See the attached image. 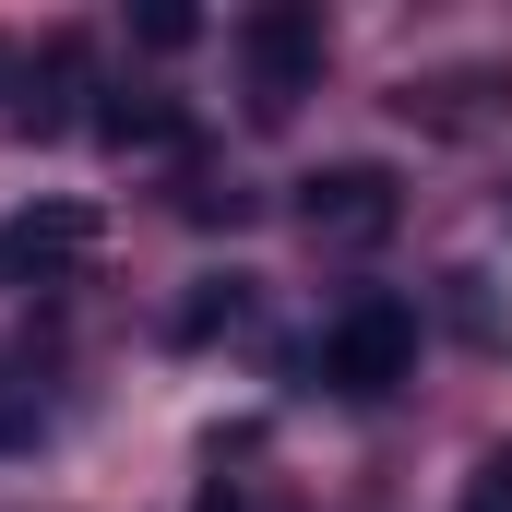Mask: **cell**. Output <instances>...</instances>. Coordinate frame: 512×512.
I'll use <instances>...</instances> for the list:
<instances>
[{
    "mask_svg": "<svg viewBox=\"0 0 512 512\" xmlns=\"http://www.w3.org/2000/svg\"><path fill=\"white\" fill-rule=\"evenodd\" d=\"M322 382L346 393V405L417 382V310H405V298H346L334 334H322Z\"/></svg>",
    "mask_w": 512,
    "mask_h": 512,
    "instance_id": "cell-1",
    "label": "cell"
},
{
    "mask_svg": "<svg viewBox=\"0 0 512 512\" xmlns=\"http://www.w3.org/2000/svg\"><path fill=\"white\" fill-rule=\"evenodd\" d=\"M239 72H251V120H286L322 84V12L310 0H262L239 24Z\"/></svg>",
    "mask_w": 512,
    "mask_h": 512,
    "instance_id": "cell-2",
    "label": "cell"
},
{
    "mask_svg": "<svg viewBox=\"0 0 512 512\" xmlns=\"http://www.w3.org/2000/svg\"><path fill=\"white\" fill-rule=\"evenodd\" d=\"M393 215H405V179H393L382 155H346V167H310L298 179V227L310 239H393Z\"/></svg>",
    "mask_w": 512,
    "mask_h": 512,
    "instance_id": "cell-3",
    "label": "cell"
},
{
    "mask_svg": "<svg viewBox=\"0 0 512 512\" xmlns=\"http://www.w3.org/2000/svg\"><path fill=\"white\" fill-rule=\"evenodd\" d=\"M84 251H96V215H84V203H24V215H0V286H48V274H72Z\"/></svg>",
    "mask_w": 512,
    "mask_h": 512,
    "instance_id": "cell-4",
    "label": "cell"
},
{
    "mask_svg": "<svg viewBox=\"0 0 512 512\" xmlns=\"http://www.w3.org/2000/svg\"><path fill=\"white\" fill-rule=\"evenodd\" d=\"M501 96H512V72H501V60H477V72H429V84H405L393 108H405L417 131H477Z\"/></svg>",
    "mask_w": 512,
    "mask_h": 512,
    "instance_id": "cell-5",
    "label": "cell"
},
{
    "mask_svg": "<svg viewBox=\"0 0 512 512\" xmlns=\"http://www.w3.org/2000/svg\"><path fill=\"white\" fill-rule=\"evenodd\" d=\"M72 96H84V36L60 24L48 60H36V84H24V131H72Z\"/></svg>",
    "mask_w": 512,
    "mask_h": 512,
    "instance_id": "cell-6",
    "label": "cell"
},
{
    "mask_svg": "<svg viewBox=\"0 0 512 512\" xmlns=\"http://www.w3.org/2000/svg\"><path fill=\"white\" fill-rule=\"evenodd\" d=\"M96 131H108L120 155H167V143H191V120H179L167 96H108V108H96Z\"/></svg>",
    "mask_w": 512,
    "mask_h": 512,
    "instance_id": "cell-7",
    "label": "cell"
},
{
    "mask_svg": "<svg viewBox=\"0 0 512 512\" xmlns=\"http://www.w3.org/2000/svg\"><path fill=\"white\" fill-rule=\"evenodd\" d=\"M239 310H251V286H239V274H215V286H203V298L179 310V346H203V334H227Z\"/></svg>",
    "mask_w": 512,
    "mask_h": 512,
    "instance_id": "cell-8",
    "label": "cell"
},
{
    "mask_svg": "<svg viewBox=\"0 0 512 512\" xmlns=\"http://www.w3.org/2000/svg\"><path fill=\"white\" fill-rule=\"evenodd\" d=\"M131 36H143V48H191V36H203V12H191V0H143V24H131Z\"/></svg>",
    "mask_w": 512,
    "mask_h": 512,
    "instance_id": "cell-9",
    "label": "cell"
},
{
    "mask_svg": "<svg viewBox=\"0 0 512 512\" xmlns=\"http://www.w3.org/2000/svg\"><path fill=\"white\" fill-rule=\"evenodd\" d=\"M191 512H286V501H274L262 477H203V501H191Z\"/></svg>",
    "mask_w": 512,
    "mask_h": 512,
    "instance_id": "cell-10",
    "label": "cell"
},
{
    "mask_svg": "<svg viewBox=\"0 0 512 512\" xmlns=\"http://www.w3.org/2000/svg\"><path fill=\"white\" fill-rule=\"evenodd\" d=\"M179 203H191V227H239V215H251V191H215V179H191Z\"/></svg>",
    "mask_w": 512,
    "mask_h": 512,
    "instance_id": "cell-11",
    "label": "cell"
},
{
    "mask_svg": "<svg viewBox=\"0 0 512 512\" xmlns=\"http://www.w3.org/2000/svg\"><path fill=\"white\" fill-rule=\"evenodd\" d=\"M465 512H512V453H489V465H477V489H465Z\"/></svg>",
    "mask_w": 512,
    "mask_h": 512,
    "instance_id": "cell-12",
    "label": "cell"
},
{
    "mask_svg": "<svg viewBox=\"0 0 512 512\" xmlns=\"http://www.w3.org/2000/svg\"><path fill=\"white\" fill-rule=\"evenodd\" d=\"M24 429H36V382H12V393H0V441H24Z\"/></svg>",
    "mask_w": 512,
    "mask_h": 512,
    "instance_id": "cell-13",
    "label": "cell"
}]
</instances>
